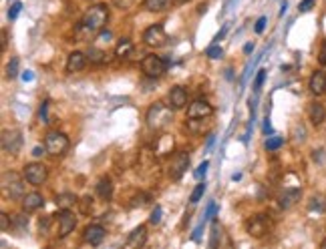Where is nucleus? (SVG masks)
Segmentation results:
<instances>
[{
	"instance_id": "1",
	"label": "nucleus",
	"mask_w": 326,
	"mask_h": 249,
	"mask_svg": "<svg viewBox=\"0 0 326 249\" xmlns=\"http://www.w3.org/2000/svg\"><path fill=\"white\" fill-rule=\"evenodd\" d=\"M107 20H109V8H107L105 4H95V6H91V8L85 12L83 20L78 22V26H76V30H74V36H76L78 40L95 38V36L105 28Z\"/></svg>"
},
{
	"instance_id": "2",
	"label": "nucleus",
	"mask_w": 326,
	"mask_h": 249,
	"mask_svg": "<svg viewBox=\"0 0 326 249\" xmlns=\"http://www.w3.org/2000/svg\"><path fill=\"white\" fill-rule=\"evenodd\" d=\"M173 108L169 104H163V102H153L147 110V127L153 129V131H165L169 127V122L173 120Z\"/></svg>"
},
{
	"instance_id": "3",
	"label": "nucleus",
	"mask_w": 326,
	"mask_h": 249,
	"mask_svg": "<svg viewBox=\"0 0 326 249\" xmlns=\"http://www.w3.org/2000/svg\"><path fill=\"white\" fill-rule=\"evenodd\" d=\"M68 147H70V143H68V137L64 133H60V131L46 133V137H44V151L48 155L60 157V155H64L68 151Z\"/></svg>"
},
{
	"instance_id": "4",
	"label": "nucleus",
	"mask_w": 326,
	"mask_h": 249,
	"mask_svg": "<svg viewBox=\"0 0 326 249\" xmlns=\"http://www.w3.org/2000/svg\"><path fill=\"white\" fill-rule=\"evenodd\" d=\"M141 70L149 76V78H159L165 70H167V62L157 56V54H147L143 60H141Z\"/></svg>"
},
{
	"instance_id": "5",
	"label": "nucleus",
	"mask_w": 326,
	"mask_h": 249,
	"mask_svg": "<svg viewBox=\"0 0 326 249\" xmlns=\"http://www.w3.org/2000/svg\"><path fill=\"white\" fill-rule=\"evenodd\" d=\"M2 189L12 199L24 197V183H22V179L16 173H4L2 175Z\"/></svg>"
},
{
	"instance_id": "6",
	"label": "nucleus",
	"mask_w": 326,
	"mask_h": 249,
	"mask_svg": "<svg viewBox=\"0 0 326 249\" xmlns=\"http://www.w3.org/2000/svg\"><path fill=\"white\" fill-rule=\"evenodd\" d=\"M187 167H189V155L179 151V153H175L171 157V161L167 165V177L169 179H179L187 171Z\"/></svg>"
},
{
	"instance_id": "7",
	"label": "nucleus",
	"mask_w": 326,
	"mask_h": 249,
	"mask_svg": "<svg viewBox=\"0 0 326 249\" xmlns=\"http://www.w3.org/2000/svg\"><path fill=\"white\" fill-rule=\"evenodd\" d=\"M143 42L147 46H153V48H159L167 42V32L163 28V24H151L145 32H143Z\"/></svg>"
},
{
	"instance_id": "8",
	"label": "nucleus",
	"mask_w": 326,
	"mask_h": 249,
	"mask_svg": "<svg viewBox=\"0 0 326 249\" xmlns=\"http://www.w3.org/2000/svg\"><path fill=\"white\" fill-rule=\"evenodd\" d=\"M0 143H2V151H4V153L16 155V153L20 151V147H22V133L16 131V129H10V131L6 129V131L2 133Z\"/></svg>"
},
{
	"instance_id": "9",
	"label": "nucleus",
	"mask_w": 326,
	"mask_h": 249,
	"mask_svg": "<svg viewBox=\"0 0 326 249\" xmlns=\"http://www.w3.org/2000/svg\"><path fill=\"white\" fill-rule=\"evenodd\" d=\"M46 177H48V169L42 163H28L24 167V179L30 185H36L38 187V185H42L46 181Z\"/></svg>"
},
{
	"instance_id": "10",
	"label": "nucleus",
	"mask_w": 326,
	"mask_h": 249,
	"mask_svg": "<svg viewBox=\"0 0 326 249\" xmlns=\"http://www.w3.org/2000/svg\"><path fill=\"white\" fill-rule=\"evenodd\" d=\"M270 219L266 217V215H256V217H252L250 221H248V225H246V229H248V235H252V237H256V239H260V237H264L268 231H270Z\"/></svg>"
},
{
	"instance_id": "11",
	"label": "nucleus",
	"mask_w": 326,
	"mask_h": 249,
	"mask_svg": "<svg viewBox=\"0 0 326 249\" xmlns=\"http://www.w3.org/2000/svg\"><path fill=\"white\" fill-rule=\"evenodd\" d=\"M211 114H213V106L207 100L197 98L187 106V118H209Z\"/></svg>"
},
{
	"instance_id": "12",
	"label": "nucleus",
	"mask_w": 326,
	"mask_h": 249,
	"mask_svg": "<svg viewBox=\"0 0 326 249\" xmlns=\"http://www.w3.org/2000/svg\"><path fill=\"white\" fill-rule=\"evenodd\" d=\"M56 221H58V237H66L76 227V217L70 213V209H60Z\"/></svg>"
},
{
	"instance_id": "13",
	"label": "nucleus",
	"mask_w": 326,
	"mask_h": 249,
	"mask_svg": "<svg viewBox=\"0 0 326 249\" xmlns=\"http://www.w3.org/2000/svg\"><path fill=\"white\" fill-rule=\"evenodd\" d=\"M105 233H107V231H105L103 225H99V223H91V225L85 227L83 239H85V243H89V245H101L103 239H105Z\"/></svg>"
},
{
	"instance_id": "14",
	"label": "nucleus",
	"mask_w": 326,
	"mask_h": 249,
	"mask_svg": "<svg viewBox=\"0 0 326 249\" xmlns=\"http://www.w3.org/2000/svg\"><path fill=\"white\" fill-rule=\"evenodd\" d=\"M147 243V227L145 225H139V227H135L131 233H129V237H127V241H125V247L127 249H139V247H143Z\"/></svg>"
},
{
	"instance_id": "15",
	"label": "nucleus",
	"mask_w": 326,
	"mask_h": 249,
	"mask_svg": "<svg viewBox=\"0 0 326 249\" xmlns=\"http://www.w3.org/2000/svg\"><path fill=\"white\" fill-rule=\"evenodd\" d=\"M167 102H169V106L173 110L183 108L187 104V92H185V88L183 86H173L169 90V94H167Z\"/></svg>"
},
{
	"instance_id": "16",
	"label": "nucleus",
	"mask_w": 326,
	"mask_h": 249,
	"mask_svg": "<svg viewBox=\"0 0 326 249\" xmlns=\"http://www.w3.org/2000/svg\"><path fill=\"white\" fill-rule=\"evenodd\" d=\"M308 88H310V92L316 94V96L324 94V92H326V72H322V70H314L312 76H310Z\"/></svg>"
},
{
	"instance_id": "17",
	"label": "nucleus",
	"mask_w": 326,
	"mask_h": 249,
	"mask_svg": "<svg viewBox=\"0 0 326 249\" xmlns=\"http://www.w3.org/2000/svg\"><path fill=\"white\" fill-rule=\"evenodd\" d=\"M87 60H89V56L85 52H80V50L70 52L68 58H66V72H78V70H83L85 64H87Z\"/></svg>"
},
{
	"instance_id": "18",
	"label": "nucleus",
	"mask_w": 326,
	"mask_h": 249,
	"mask_svg": "<svg viewBox=\"0 0 326 249\" xmlns=\"http://www.w3.org/2000/svg\"><path fill=\"white\" fill-rule=\"evenodd\" d=\"M308 118H310V122L314 127L322 125L326 120V106L322 102H316V100L310 102V106H308Z\"/></svg>"
},
{
	"instance_id": "19",
	"label": "nucleus",
	"mask_w": 326,
	"mask_h": 249,
	"mask_svg": "<svg viewBox=\"0 0 326 249\" xmlns=\"http://www.w3.org/2000/svg\"><path fill=\"white\" fill-rule=\"evenodd\" d=\"M42 205H44V199H42V195L36 193V191L26 193V195L22 197V209H24V211H36V209H40Z\"/></svg>"
},
{
	"instance_id": "20",
	"label": "nucleus",
	"mask_w": 326,
	"mask_h": 249,
	"mask_svg": "<svg viewBox=\"0 0 326 249\" xmlns=\"http://www.w3.org/2000/svg\"><path fill=\"white\" fill-rule=\"evenodd\" d=\"M300 201V189H288L278 197V205L282 209H290Z\"/></svg>"
},
{
	"instance_id": "21",
	"label": "nucleus",
	"mask_w": 326,
	"mask_h": 249,
	"mask_svg": "<svg viewBox=\"0 0 326 249\" xmlns=\"http://www.w3.org/2000/svg\"><path fill=\"white\" fill-rule=\"evenodd\" d=\"M54 203H56L58 209H70V207H74L78 203V197L74 193H58L54 197Z\"/></svg>"
},
{
	"instance_id": "22",
	"label": "nucleus",
	"mask_w": 326,
	"mask_h": 249,
	"mask_svg": "<svg viewBox=\"0 0 326 249\" xmlns=\"http://www.w3.org/2000/svg\"><path fill=\"white\" fill-rule=\"evenodd\" d=\"M113 181L109 179V177H101L99 179V183H97V195L101 197V199H111L113 197Z\"/></svg>"
},
{
	"instance_id": "23",
	"label": "nucleus",
	"mask_w": 326,
	"mask_h": 249,
	"mask_svg": "<svg viewBox=\"0 0 326 249\" xmlns=\"http://www.w3.org/2000/svg\"><path fill=\"white\" fill-rule=\"evenodd\" d=\"M171 149H173V139H171L169 135H161V137L157 139V143H155V153L163 157V155L171 153Z\"/></svg>"
},
{
	"instance_id": "24",
	"label": "nucleus",
	"mask_w": 326,
	"mask_h": 249,
	"mask_svg": "<svg viewBox=\"0 0 326 249\" xmlns=\"http://www.w3.org/2000/svg\"><path fill=\"white\" fill-rule=\"evenodd\" d=\"M131 52H133V42L129 38H121L117 42V46H115V54L123 58V56H129Z\"/></svg>"
},
{
	"instance_id": "25",
	"label": "nucleus",
	"mask_w": 326,
	"mask_h": 249,
	"mask_svg": "<svg viewBox=\"0 0 326 249\" xmlns=\"http://www.w3.org/2000/svg\"><path fill=\"white\" fill-rule=\"evenodd\" d=\"M143 6L149 12H161V10H167L169 0H143Z\"/></svg>"
},
{
	"instance_id": "26",
	"label": "nucleus",
	"mask_w": 326,
	"mask_h": 249,
	"mask_svg": "<svg viewBox=\"0 0 326 249\" xmlns=\"http://www.w3.org/2000/svg\"><path fill=\"white\" fill-rule=\"evenodd\" d=\"M87 56H89V60L95 62V64H103V62L109 60V54H107L105 50H99V48H91V50L87 52Z\"/></svg>"
},
{
	"instance_id": "27",
	"label": "nucleus",
	"mask_w": 326,
	"mask_h": 249,
	"mask_svg": "<svg viewBox=\"0 0 326 249\" xmlns=\"http://www.w3.org/2000/svg\"><path fill=\"white\" fill-rule=\"evenodd\" d=\"M18 72H20V60L18 58H10V62L6 66V76L8 78H16Z\"/></svg>"
},
{
	"instance_id": "28",
	"label": "nucleus",
	"mask_w": 326,
	"mask_h": 249,
	"mask_svg": "<svg viewBox=\"0 0 326 249\" xmlns=\"http://www.w3.org/2000/svg\"><path fill=\"white\" fill-rule=\"evenodd\" d=\"M219 239H221V227L217 225V221H213L211 223V241H209V247H217Z\"/></svg>"
},
{
	"instance_id": "29",
	"label": "nucleus",
	"mask_w": 326,
	"mask_h": 249,
	"mask_svg": "<svg viewBox=\"0 0 326 249\" xmlns=\"http://www.w3.org/2000/svg\"><path fill=\"white\" fill-rule=\"evenodd\" d=\"M203 191H205V183H197V185H195V189L191 191L189 201H191V203H197V201L203 197Z\"/></svg>"
},
{
	"instance_id": "30",
	"label": "nucleus",
	"mask_w": 326,
	"mask_h": 249,
	"mask_svg": "<svg viewBox=\"0 0 326 249\" xmlns=\"http://www.w3.org/2000/svg\"><path fill=\"white\" fill-rule=\"evenodd\" d=\"M78 207H80V213H83V215H89V211L93 209V197H91V195L83 197V199L78 201Z\"/></svg>"
},
{
	"instance_id": "31",
	"label": "nucleus",
	"mask_w": 326,
	"mask_h": 249,
	"mask_svg": "<svg viewBox=\"0 0 326 249\" xmlns=\"http://www.w3.org/2000/svg\"><path fill=\"white\" fill-rule=\"evenodd\" d=\"M282 143H284L282 137H268V141H266V149H268V151H276V149L282 147Z\"/></svg>"
},
{
	"instance_id": "32",
	"label": "nucleus",
	"mask_w": 326,
	"mask_h": 249,
	"mask_svg": "<svg viewBox=\"0 0 326 249\" xmlns=\"http://www.w3.org/2000/svg\"><path fill=\"white\" fill-rule=\"evenodd\" d=\"M147 201H149V195H147V193H137V195L133 197L131 207H143V205H147Z\"/></svg>"
},
{
	"instance_id": "33",
	"label": "nucleus",
	"mask_w": 326,
	"mask_h": 249,
	"mask_svg": "<svg viewBox=\"0 0 326 249\" xmlns=\"http://www.w3.org/2000/svg\"><path fill=\"white\" fill-rule=\"evenodd\" d=\"M264 80H266V70H264V68H260V70H258V74H256V80H254V90H256V92L262 88Z\"/></svg>"
},
{
	"instance_id": "34",
	"label": "nucleus",
	"mask_w": 326,
	"mask_h": 249,
	"mask_svg": "<svg viewBox=\"0 0 326 249\" xmlns=\"http://www.w3.org/2000/svg\"><path fill=\"white\" fill-rule=\"evenodd\" d=\"M20 8H22V2H18V0H16V2H12V4H10V8H8V18H10V20H14V18L18 16Z\"/></svg>"
},
{
	"instance_id": "35",
	"label": "nucleus",
	"mask_w": 326,
	"mask_h": 249,
	"mask_svg": "<svg viewBox=\"0 0 326 249\" xmlns=\"http://www.w3.org/2000/svg\"><path fill=\"white\" fill-rule=\"evenodd\" d=\"M137 0H113V4L117 6V8H121V10H127V8H131L133 4H135Z\"/></svg>"
},
{
	"instance_id": "36",
	"label": "nucleus",
	"mask_w": 326,
	"mask_h": 249,
	"mask_svg": "<svg viewBox=\"0 0 326 249\" xmlns=\"http://www.w3.org/2000/svg\"><path fill=\"white\" fill-rule=\"evenodd\" d=\"M207 167H209V163H207V161H203V163H201V165H199V167L195 169V173H193V177H195V179H201V177L205 175V171H207Z\"/></svg>"
},
{
	"instance_id": "37",
	"label": "nucleus",
	"mask_w": 326,
	"mask_h": 249,
	"mask_svg": "<svg viewBox=\"0 0 326 249\" xmlns=\"http://www.w3.org/2000/svg\"><path fill=\"white\" fill-rule=\"evenodd\" d=\"M14 221H16V229H18V231H22V229L28 225V217H26V215H16Z\"/></svg>"
},
{
	"instance_id": "38",
	"label": "nucleus",
	"mask_w": 326,
	"mask_h": 249,
	"mask_svg": "<svg viewBox=\"0 0 326 249\" xmlns=\"http://www.w3.org/2000/svg\"><path fill=\"white\" fill-rule=\"evenodd\" d=\"M314 8V0H302L300 4H298V10L300 12H310Z\"/></svg>"
},
{
	"instance_id": "39",
	"label": "nucleus",
	"mask_w": 326,
	"mask_h": 249,
	"mask_svg": "<svg viewBox=\"0 0 326 249\" xmlns=\"http://www.w3.org/2000/svg\"><path fill=\"white\" fill-rule=\"evenodd\" d=\"M266 22H268V20H266V16H260V18L256 20V26H254V30H256L258 34H262V32H264V28H266Z\"/></svg>"
},
{
	"instance_id": "40",
	"label": "nucleus",
	"mask_w": 326,
	"mask_h": 249,
	"mask_svg": "<svg viewBox=\"0 0 326 249\" xmlns=\"http://www.w3.org/2000/svg\"><path fill=\"white\" fill-rule=\"evenodd\" d=\"M205 54H207L209 58H219V56H221V48H219V46H209V48L205 50Z\"/></svg>"
},
{
	"instance_id": "41",
	"label": "nucleus",
	"mask_w": 326,
	"mask_h": 249,
	"mask_svg": "<svg viewBox=\"0 0 326 249\" xmlns=\"http://www.w3.org/2000/svg\"><path fill=\"white\" fill-rule=\"evenodd\" d=\"M0 229L2 231H8L10 229V217L6 213H0Z\"/></svg>"
},
{
	"instance_id": "42",
	"label": "nucleus",
	"mask_w": 326,
	"mask_h": 249,
	"mask_svg": "<svg viewBox=\"0 0 326 249\" xmlns=\"http://www.w3.org/2000/svg\"><path fill=\"white\" fill-rule=\"evenodd\" d=\"M149 221H151L153 225H157V223L161 221V207H155V209H153V213H151Z\"/></svg>"
},
{
	"instance_id": "43",
	"label": "nucleus",
	"mask_w": 326,
	"mask_h": 249,
	"mask_svg": "<svg viewBox=\"0 0 326 249\" xmlns=\"http://www.w3.org/2000/svg\"><path fill=\"white\" fill-rule=\"evenodd\" d=\"M318 62L326 68V42H322V46H320V52H318Z\"/></svg>"
},
{
	"instance_id": "44",
	"label": "nucleus",
	"mask_w": 326,
	"mask_h": 249,
	"mask_svg": "<svg viewBox=\"0 0 326 249\" xmlns=\"http://www.w3.org/2000/svg\"><path fill=\"white\" fill-rule=\"evenodd\" d=\"M46 108H48V100H44L42 106H40V118H42V122H50V120L46 118Z\"/></svg>"
},
{
	"instance_id": "45",
	"label": "nucleus",
	"mask_w": 326,
	"mask_h": 249,
	"mask_svg": "<svg viewBox=\"0 0 326 249\" xmlns=\"http://www.w3.org/2000/svg\"><path fill=\"white\" fill-rule=\"evenodd\" d=\"M213 213H215V203H209V207H207V211H205V215H203V221H205V219H211Z\"/></svg>"
},
{
	"instance_id": "46",
	"label": "nucleus",
	"mask_w": 326,
	"mask_h": 249,
	"mask_svg": "<svg viewBox=\"0 0 326 249\" xmlns=\"http://www.w3.org/2000/svg\"><path fill=\"white\" fill-rule=\"evenodd\" d=\"M264 133L268 135V133H272V127H270V120L266 118V122H264Z\"/></svg>"
},
{
	"instance_id": "47",
	"label": "nucleus",
	"mask_w": 326,
	"mask_h": 249,
	"mask_svg": "<svg viewBox=\"0 0 326 249\" xmlns=\"http://www.w3.org/2000/svg\"><path fill=\"white\" fill-rule=\"evenodd\" d=\"M22 78H24V82H26V80H32V72H30V70H26V72L22 74Z\"/></svg>"
},
{
	"instance_id": "48",
	"label": "nucleus",
	"mask_w": 326,
	"mask_h": 249,
	"mask_svg": "<svg viewBox=\"0 0 326 249\" xmlns=\"http://www.w3.org/2000/svg\"><path fill=\"white\" fill-rule=\"evenodd\" d=\"M32 155H34V157H40V155H42V149H40V147H34V149H32Z\"/></svg>"
},
{
	"instance_id": "49",
	"label": "nucleus",
	"mask_w": 326,
	"mask_h": 249,
	"mask_svg": "<svg viewBox=\"0 0 326 249\" xmlns=\"http://www.w3.org/2000/svg\"><path fill=\"white\" fill-rule=\"evenodd\" d=\"M6 48V30H2V50Z\"/></svg>"
},
{
	"instance_id": "50",
	"label": "nucleus",
	"mask_w": 326,
	"mask_h": 249,
	"mask_svg": "<svg viewBox=\"0 0 326 249\" xmlns=\"http://www.w3.org/2000/svg\"><path fill=\"white\" fill-rule=\"evenodd\" d=\"M320 247H322V249H326V239H324V241L320 243Z\"/></svg>"
},
{
	"instance_id": "51",
	"label": "nucleus",
	"mask_w": 326,
	"mask_h": 249,
	"mask_svg": "<svg viewBox=\"0 0 326 249\" xmlns=\"http://www.w3.org/2000/svg\"><path fill=\"white\" fill-rule=\"evenodd\" d=\"M177 4H185V2H189V0H175Z\"/></svg>"
},
{
	"instance_id": "52",
	"label": "nucleus",
	"mask_w": 326,
	"mask_h": 249,
	"mask_svg": "<svg viewBox=\"0 0 326 249\" xmlns=\"http://www.w3.org/2000/svg\"><path fill=\"white\" fill-rule=\"evenodd\" d=\"M322 211H324V213H326V199H324V209H322Z\"/></svg>"
}]
</instances>
